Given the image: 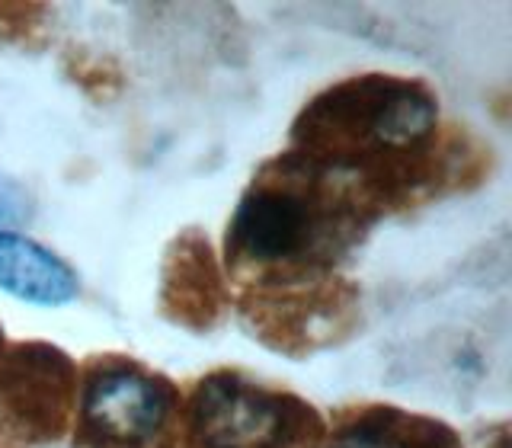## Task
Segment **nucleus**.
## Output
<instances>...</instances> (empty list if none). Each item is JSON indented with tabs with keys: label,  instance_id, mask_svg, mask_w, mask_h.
I'll return each mask as SVG.
<instances>
[{
	"label": "nucleus",
	"instance_id": "nucleus-1",
	"mask_svg": "<svg viewBox=\"0 0 512 448\" xmlns=\"http://www.w3.org/2000/svg\"><path fill=\"white\" fill-rule=\"evenodd\" d=\"M308 157L269 167L240 199L228 228V260L244 282H320L349 244L352 202Z\"/></svg>",
	"mask_w": 512,
	"mask_h": 448
},
{
	"label": "nucleus",
	"instance_id": "nucleus-2",
	"mask_svg": "<svg viewBox=\"0 0 512 448\" xmlns=\"http://www.w3.org/2000/svg\"><path fill=\"white\" fill-rule=\"evenodd\" d=\"M436 128L439 109L423 87L397 77H362L330 90L304 112L298 138L304 151L330 148L333 170L346 173L359 157L372 164L378 157L397 160L423 151Z\"/></svg>",
	"mask_w": 512,
	"mask_h": 448
},
{
	"label": "nucleus",
	"instance_id": "nucleus-3",
	"mask_svg": "<svg viewBox=\"0 0 512 448\" xmlns=\"http://www.w3.org/2000/svg\"><path fill=\"white\" fill-rule=\"evenodd\" d=\"M176 423L186 448H311L320 436L301 400L228 372L199 381Z\"/></svg>",
	"mask_w": 512,
	"mask_h": 448
},
{
	"label": "nucleus",
	"instance_id": "nucleus-4",
	"mask_svg": "<svg viewBox=\"0 0 512 448\" xmlns=\"http://www.w3.org/2000/svg\"><path fill=\"white\" fill-rule=\"evenodd\" d=\"M180 394L135 362L103 359L87 368L77 397V439L84 448H170Z\"/></svg>",
	"mask_w": 512,
	"mask_h": 448
},
{
	"label": "nucleus",
	"instance_id": "nucleus-5",
	"mask_svg": "<svg viewBox=\"0 0 512 448\" xmlns=\"http://www.w3.org/2000/svg\"><path fill=\"white\" fill-rule=\"evenodd\" d=\"M0 288L29 304L61 308L77 298V276L68 263L36 240L23 234H0Z\"/></svg>",
	"mask_w": 512,
	"mask_h": 448
},
{
	"label": "nucleus",
	"instance_id": "nucleus-6",
	"mask_svg": "<svg viewBox=\"0 0 512 448\" xmlns=\"http://www.w3.org/2000/svg\"><path fill=\"white\" fill-rule=\"evenodd\" d=\"M327 448H458V442L439 423L384 407L346 416Z\"/></svg>",
	"mask_w": 512,
	"mask_h": 448
},
{
	"label": "nucleus",
	"instance_id": "nucleus-7",
	"mask_svg": "<svg viewBox=\"0 0 512 448\" xmlns=\"http://www.w3.org/2000/svg\"><path fill=\"white\" fill-rule=\"evenodd\" d=\"M29 218V196L26 189L10 180V176H0V234H13L16 224H23Z\"/></svg>",
	"mask_w": 512,
	"mask_h": 448
}]
</instances>
